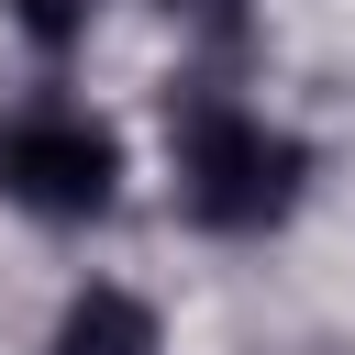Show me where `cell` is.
Returning <instances> with one entry per match:
<instances>
[{"mask_svg":"<svg viewBox=\"0 0 355 355\" xmlns=\"http://www.w3.org/2000/svg\"><path fill=\"white\" fill-rule=\"evenodd\" d=\"M166 178H178L189 222H211V233H266V222H288V211H300L311 155H300V133H288V122H266L255 100L200 89V100L166 122Z\"/></svg>","mask_w":355,"mask_h":355,"instance_id":"1","label":"cell"},{"mask_svg":"<svg viewBox=\"0 0 355 355\" xmlns=\"http://www.w3.org/2000/svg\"><path fill=\"white\" fill-rule=\"evenodd\" d=\"M111 189H122V144L78 100H33L0 122V200H22L44 222H89V211H111Z\"/></svg>","mask_w":355,"mask_h":355,"instance_id":"2","label":"cell"},{"mask_svg":"<svg viewBox=\"0 0 355 355\" xmlns=\"http://www.w3.org/2000/svg\"><path fill=\"white\" fill-rule=\"evenodd\" d=\"M55 355H166L155 300H133V288H78L67 322H55Z\"/></svg>","mask_w":355,"mask_h":355,"instance_id":"3","label":"cell"},{"mask_svg":"<svg viewBox=\"0 0 355 355\" xmlns=\"http://www.w3.org/2000/svg\"><path fill=\"white\" fill-rule=\"evenodd\" d=\"M89 11H100V0H22V33L55 55V44H78V33H89Z\"/></svg>","mask_w":355,"mask_h":355,"instance_id":"4","label":"cell"},{"mask_svg":"<svg viewBox=\"0 0 355 355\" xmlns=\"http://www.w3.org/2000/svg\"><path fill=\"white\" fill-rule=\"evenodd\" d=\"M155 11H166L178 33H211V44H222V33H244V0H155Z\"/></svg>","mask_w":355,"mask_h":355,"instance_id":"5","label":"cell"}]
</instances>
